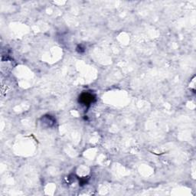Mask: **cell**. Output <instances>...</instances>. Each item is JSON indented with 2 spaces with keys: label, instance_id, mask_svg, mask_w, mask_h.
<instances>
[{
  "label": "cell",
  "instance_id": "6da1fadb",
  "mask_svg": "<svg viewBox=\"0 0 196 196\" xmlns=\"http://www.w3.org/2000/svg\"><path fill=\"white\" fill-rule=\"evenodd\" d=\"M93 99L94 97L91 94H83L80 96V101L83 103V104H89L91 102H93Z\"/></svg>",
  "mask_w": 196,
  "mask_h": 196
}]
</instances>
